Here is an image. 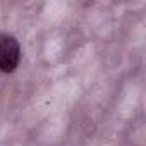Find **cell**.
Here are the masks:
<instances>
[{"label":"cell","mask_w":146,"mask_h":146,"mask_svg":"<svg viewBox=\"0 0 146 146\" xmlns=\"http://www.w3.org/2000/svg\"><path fill=\"white\" fill-rule=\"evenodd\" d=\"M21 58V48L14 36L0 35V70L14 72Z\"/></svg>","instance_id":"obj_1"}]
</instances>
